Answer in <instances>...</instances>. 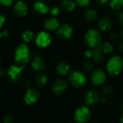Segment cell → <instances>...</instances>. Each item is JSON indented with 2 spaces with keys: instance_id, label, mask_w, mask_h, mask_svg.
I'll use <instances>...</instances> for the list:
<instances>
[{
  "instance_id": "cell-37",
  "label": "cell",
  "mask_w": 123,
  "mask_h": 123,
  "mask_svg": "<svg viewBox=\"0 0 123 123\" xmlns=\"http://www.w3.org/2000/svg\"><path fill=\"white\" fill-rule=\"evenodd\" d=\"M109 1L110 0H97V3L100 5H105L107 3H109Z\"/></svg>"
},
{
  "instance_id": "cell-23",
  "label": "cell",
  "mask_w": 123,
  "mask_h": 123,
  "mask_svg": "<svg viewBox=\"0 0 123 123\" xmlns=\"http://www.w3.org/2000/svg\"><path fill=\"white\" fill-rule=\"evenodd\" d=\"M48 76L44 74H40L36 76L35 82L38 86H43L48 83Z\"/></svg>"
},
{
  "instance_id": "cell-41",
  "label": "cell",
  "mask_w": 123,
  "mask_h": 123,
  "mask_svg": "<svg viewBox=\"0 0 123 123\" xmlns=\"http://www.w3.org/2000/svg\"><path fill=\"white\" fill-rule=\"evenodd\" d=\"M120 122L123 123V115H122V116H121V117H120Z\"/></svg>"
},
{
  "instance_id": "cell-10",
  "label": "cell",
  "mask_w": 123,
  "mask_h": 123,
  "mask_svg": "<svg viewBox=\"0 0 123 123\" xmlns=\"http://www.w3.org/2000/svg\"><path fill=\"white\" fill-rule=\"evenodd\" d=\"M101 96L100 94L94 89L89 90L84 97V101L87 106H94L100 102Z\"/></svg>"
},
{
  "instance_id": "cell-25",
  "label": "cell",
  "mask_w": 123,
  "mask_h": 123,
  "mask_svg": "<svg viewBox=\"0 0 123 123\" xmlns=\"http://www.w3.org/2000/svg\"><path fill=\"white\" fill-rule=\"evenodd\" d=\"M110 6L114 10H119L123 6V0H110Z\"/></svg>"
},
{
  "instance_id": "cell-43",
  "label": "cell",
  "mask_w": 123,
  "mask_h": 123,
  "mask_svg": "<svg viewBox=\"0 0 123 123\" xmlns=\"http://www.w3.org/2000/svg\"><path fill=\"white\" fill-rule=\"evenodd\" d=\"M1 38H2V37H1V32H0V40H1Z\"/></svg>"
},
{
  "instance_id": "cell-36",
  "label": "cell",
  "mask_w": 123,
  "mask_h": 123,
  "mask_svg": "<svg viewBox=\"0 0 123 123\" xmlns=\"http://www.w3.org/2000/svg\"><path fill=\"white\" fill-rule=\"evenodd\" d=\"M118 18L120 19V24L122 25L123 27V12H120L118 14Z\"/></svg>"
},
{
  "instance_id": "cell-28",
  "label": "cell",
  "mask_w": 123,
  "mask_h": 123,
  "mask_svg": "<svg viewBox=\"0 0 123 123\" xmlns=\"http://www.w3.org/2000/svg\"><path fill=\"white\" fill-rule=\"evenodd\" d=\"M49 12L50 13V14L53 17H57L58 16L61 12V9L60 6H53L52 7L50 8V10H49Z\"/></svg>"
},
{
  "instance_id": "cell-21",
  "label": "cell",
  "mask_w": 123,
  "mask_h": 123,
  "mask_svg": "<svg viewBox=\"0 0 123 123\" xmlns=\"http://www.w3.org/2000/svg\"><path fill=\"white\" fill-rule=\"evenodd\" d=\"M85 18L89 21H94L98 17L97 12L94 9H87L84 12Z\"/></svg>"
},
{
  "instance_id": "cell-32",
  "label": "cell",
  "mask_w": 123,
  "mask_h": 123,
  "mask_svg": "<svg viewBox=\"0 0 123 123\" xmlns=\"http://www.w3.org/2000/svg\"><path fill=\"white\" fill-rule=\"evenodd\" d=\"M5 22H6V17H5V16L3 14L0 13V29H1L3 27V26L4 25Z\"/></svg>"
},
{
  "instance_id": "cell-39",
  "label": "cell",
  "mask_w": 123,
  "mask_h": 123,
  "mask_svg": "<svg viewBox=\"0 0 123 123\" xmlns=\"http://www.w3.org/2000/svg\"><path fill=\"white\" fill-rule=\"evenodd\" d=\"M4 71L2 70V69H0V77H1V76H4Z\"/></svg>"
},
{
  "instance_id": "cell-16",
  "label": "cell",
  "mask_w": 123,
  "mask_h": 123,
  "mask_svg": "<svg viewBox=\"0 0 123 123\" xmlns=\"http://www.w3.org/2000/svg\"><path fill=\"white\" fill-rule=\"evenodd\" d=\"M60 22L55 17L48 19L44 23V27L48 31H55L60 27Z\"/></svg>"
},
{
  "instance_id": "cell-5",
  "label": "cell",
  "mask_w": 123,
  "mask_h": 123,
  "mask_svg": "<svg viewBox=\"0 0 123 123\" xmlns=\"http://www.w3.org/2000/svg\"><path fill=\"white\" fill-rule=\"evenodd\" d=\"M74 120L79 123H85L89 122L92 117L91 110L87 105L79 106L74 112Z\"/></svg>"
},
{
  "instance_id": "cell-12",
  "label": "cell",
  "mask_w": 123,
  "mask_h": 123,
  "mask_svg": "<svg viewBox=\"0 0 123 123\" xmlns=\"http://www.w3.org/2000/svg\"><path fill=\"white\" fill-rule=\"evenodd\" d=\"M57 32L60 37L66 40L71 39L74 35V30L72 27L68 24H63L60 25V27L57 30Z\"/></svg>"
},
{
  "instance_id": "cell-35",
  "label": "cell",
  "mask_w": 123,
  "mask_h": 123,
  "mask_svg": "<svg viewBox=\"0 0 123 123\" xmlns=\"http://www.w3.org/2000/svg\"><path fill=\"white\" fill-rule=\"evenodd\" d=\"M1 37H4V38H6V37H8L9 35V32L8 30H4L2 32H1Z\"/></svg>"
},
{
  "instance_id": "cell-29",
  "label": "cell",
  "mask_w": 123,
  "mask_h": 123,
  "mask_svg": "<svg viewBox=\"0 0 123 123\" xmlns=\"http://www.w3.org/2000/svg\"><path fill=\"white\" fill-rule=\"evenodd\" d=\"M75 1L77 5L84 7V6H89L92 1V0H75Z\"/></svg>"
},
{
  "instance_id": "cell-22",
  "label": "cell",
  "mask_w": 123,
  "mask_h": 123,
  "mask_svg": "<svg viewBox=\"0 0 123 123\" xmlns=\"http://www.w3.org/2000/svg\"><path fill=\"white\" fill-rule=\"evenodd\" d=\"M102 51L105 53V54H110L114 50V46L110 42H105L102 43V44L99 46Z\"/></svg>"
},
{
  "instance_id": "cell-40",
  "label": "cell",
  "mask_w": 123,
  "mask_h": 123,
  "mask_svg": "<svg viewBox=\"0 0 123 123\" xmlns=\"http://www.w3.org/2000/svg\"><path fill=\"white\" fill-rule=\"evenodd\" d=\"M120 37H121V38L123 40V29H122V30H121V32H120Z\"/></svg>"
},
{
  "instance_id": "cell-38",
  "label": "cell",
  "mask_w": 123,
  "mask_h": 123,
  "mask_svg": "<svg viewBox=\"0 0 123 123\" xmlns=\"http://www.w3.org/2000/svg\"><path fill=\"white\" fill-rule=\"evenodd\" d=\"M119 48H120V50L123 52V42H122L120 44V46H119Z\"/></svg>"
},
{
  "instance_id": "cell-20",
  "label": "cell",
  "mask_w": 123,
  "mask_h": 123,
  "mask_svg": "<svg viewBox=\"0 0 123 123\" xmlns=\"http://www.w3.org/2000/svg\"><path fill=\"white\" fill-rule=\"evenodd\" d=\"M76 5V1L73 0H63L61 2V7L67 12L74 11Z\"/></svg>"
},
{
  "instance_id": "cell-30",
  "label": "cell",
  "mask_w": 123,
  "mask_h": 123,
  "mask_svg": "<svg viewBox=\"0 0 123 123\" xmlns=\"http://www.w3.org/2000/svg\"><path fill=\"white\" fill-rule=\"evenodd\" d=\"M92 55H93V49L91 50V49H89V50H86L84 51V56L85 58L86 59H90V58H92Z\"/></svg>"
},
{
  "instance_id": "cell-9",
  "label": "cell",
  "mask_w": 123,
  "mask_h": 123,
  "mask_svg": "<svg viewBox=\"0 0 123 123\" xmlns=\"http://www.w3.org/2000/svg\"><path fill=\"white\" fill-rule=\"evenodd\" d=\"M40 98V94L38 91H37L35 89H28L25 92L24 94V102L27 105H35L39 99Z\"/></svg>"
},
{
  "instance_id": "cell-4",
  "label": "cell",
  "mask_w": 123,
  "mask_h": 123,
  "mask_svg": "<svg viewBox=\"0 0 123 123\" xmlns=\"http://www.w3.org/2000/svg\"><path fill=\"white\" fill-rule=\"evenodd\" d=\"M69 83L76 88L84 86L87 83V79L85 74L80 71H74L69 73Z\"/></svg>"
},
{
  "instance_id": "cell-17",
  "label": "cell",
  "mask_w": 123,
  "mask_h": 123,
  "mask_svg": "<svg viewBox=\"0 0 123 123\" xmlns=\"http://www.w3.org/2000/svg\"><path fill=\"white\" fill-rule=\"evenodd\" d=\"M98 27L100 31L107 32L111 30L112 27V22L109 17H103L98 22Z\"/></svg>"
},
{
  "instance_id": "cell-2",
  "label": "cell",
  "mask_w": 123,
  "mask_h": 123,
  "mask_svg": "<svg viewBox=\"0 0 123 123\" xmlns=\"http://www.w3.org/2000/svg\"><path fill=\"white\" fill-rule=\"evenodd\" d=\"M84 41L86 45L90 48L99 47L102 44V37L99 30L91 28L88 30L84 35Z\"/></svg>"
},
{
  "instance_id": "cell-18",
  "label": "cell",
  "mask_w": 123,
  "mask_h": 123,
  "mask_svg": "<svg viewBox=\"0 0 123 123\" xmlns=\"http://www.w3.org/2000/svg\"><path fill=\"white\" fill-rule=\"evenodd\" d=\"M56 71L60 76H64L68 75L71 72V67L67 63L61 62L56 66Z\"/></svg>"
},
{
  "instance_id": "cell-26",
  "label": "cell",
  "mask_w": 123,
  "mask_h": 123,
  "mask_svg": "<svg viewBox=\"0 0 123 123\" xmlns=\"http://www.w3.org/2000/svg\"><path fill=\"white\" fill-rule=\"evenodd\" d=\"M82 67H83V69H84L85 71L92 72V71L94 70V63H93L91 61H89V60H86V61L83 63Z\"/></svg>"
},
{
  "instance_id": "cell-24",
  "label": "cell",
  "mask_w": 123,
  "mask_h": 123,
  "mask_svg": "<svg viewBox=\"0 0 123 123\" xmlns=\"http://www.w3.org/2000/svg\"><path fill=\"white\" fill-rule=\"evenodd\" d=\"M22 39L25 43H30L34 39V33L29 30H25L22 33Z\"/></svg>"
},
{
  "instance_id": "cell-27",
  "label": "cell",
  "mask_w": 123,
  "mask_h": 123,
  "mask_svg": "<svg viewBox=\"0 0 123 123\" xmlns=\"http://www.w3.org/2000/svg\"><path fill=\"white\" fill-rule=\"evenodd\" d=\"M113 92H114V88H113V86H112L110 85L105 86L102 90V94L104 97L110 96L113 94Z\"/></svg>"
},
{
  "instance_id": "cell-42",
  "label": "cell",
  "mask_w": 123,
  "mask_h": 123,
  "mask_svg": "<svg viewBox=\"0 0 123 123\" xmlns=\"http://www.w3.org/2000/svg\"><path fill=\"white\" fill-rule=\"evenodd\" d=\"M121 110H122V112H123V105L121 106Z\"/></svg>"
},
{
  "instance_id": "cell-44",
  "label": "cell",
  "mask_w": 123,
  "mask_h": 123,
  "mask_svg": "<svg viewBox=\"0 0 123 123\" xmlns=\"http://www.w3.org/2000/svg\"><path fill=\"white\" fill-rule=\"evenodd\" d=\"M0 61H1V57H0Z\"/></svg>"
},
{
  "instance_id": "cell-3",
  "label": "cell",
  "mask_w": 123,
  "mask_h": 123,
  "mask_svg": "<svg viewBox=\"0 0 123 123\" xmlns=\"http://www.w3.org/2000/svg\"><path fill=\"white\" fill-rule=\"evenodd\" d=\"M106 70L107 73L112 76L119 75L123 70V58L119 55L111 57L107 63Z\"/></svg>"
},
{
  "instance_id": "cell-6",
  "label": "cell",
  "mask_w": 123,
  "mask_h": 123,
  "mask_svg": "<svg viewBox=\"0 0 123 123\" xmlns=\"http://www.w3.org/2000/svg\"><path fill=\"white\" fill-rule=\"evenodd\" d=\"M25 70L24 66L20 65H12L7 70V75L10 80L13 82L19 81L22 76L23 71Z\"/></svg>"
},
{
  "instance_id": "cell-8",
  "label": "cell",
  "mask_w": 123,
  "mask_h": 123,
  "mask_svg": "<svg viewBox=\"0 0 123 123\" xmlns=\"http://www.w3.org/2000/svg\"><path fill=\"white\" fill-rule=\"evenodd\" d=\"M107 81L106 73L100 68L94 69L91 74V81L93 85L100 86Z\"/></svg>"
},
{
  "instance_id": "cell-33",
  "label": "cell",
  "mask_w": 123,
  "mask_h": 123,
  "mask_svg": "<svg viewBox=\"0 0 123 123\" xmlns=\"http://www.w3.org/2000/svg\"><path fill=\"white\" fill-rule=\"evenodd\" d=\"M110 38H111V40H112V41L116 42V41H117V40H119V35H118L117 32H113L110 35Z\"/></svg>"
},
{
  "instance_id": "cell-31",
  "label": "cell",
  "mask_w": 123,
  "mask_h": 123,
  "mask_svg": "<svg viewBox=\"0 0 123 123\" xmlns=\"http://www.w3.org/2000/svg\"><path fill=\"white\" fill-rule=\"evenodd\" d=\"M15 0H0V4L4 6H9L14 4Z\"/></svg>"
},
{
  "instance_id": "cell-7",
  "label": "cell",
  "mask_w": 123,
  "mask_h": 123,
  "mask_svg": "<svg viewBox=\"0 0 123 123\" xmlns=\"http://www.w3.org/2000/svg\"><path fill=\"white\" fill-rule=\"evenodd\" d=\"M35 44L39 48H47L52 43L51 35L45 31H41L37 33L35 39Z\"/></svg>"
},
{
  "instance_id": "cell-19",
  "label": "cell",
  "mask_w": 123,
  "mask_h": 123,
  "mask_svg": "<svg viewBox=\"0 0 123 123\" xmlns=\"http://www.w3.org/2000/svg\"><path fill=\"white\" fill-rule=\"evenodd\" d=\"M105 53L102 51L100 47L93 48V55L92 59L97 63H102L105 60Z\"/></svg>"
},
{
  "instance_id": "cell-15",
  "label": "cell",
  "mask_w": 123,
  "mask_h": 123,
  "mask_svg": "<svg viewBox=\"0 0 123 123\" xmlns=\"http://www.w3.org/2000/svg\"><path fill=\"white\" fill-rule=\"evenodd\" d=\"M33 8H34V10L37 13L40 14H43V15L48 14L50 10L49 6L45 2L40 1V0H37L34 3Z\"/></svg>"
},
{
  "instance_id": "cell-13",
  "label": "cell",
  "mask_w": 123,
  "mask_h": 123,
  "mask_svg": "<svg viewBox=\"0 0 123 123\" xmlns=\"http://www.w3.org/2000/svg\"><path fill=\"white\" fill-rule=\"evenodd\" d=\"M14 12L15 14L19 17H24L28 12V6L23 0L17 1L14 6Z\"/></svg>"
},
{
  "instance_id": "cell-1",
  "label": "cell",
  "mask_w": 123,
  "mask_h": 123,
  "mask_svg": "<svg viewBox=\"0 0 123 123\" xmlns=\"http://www.w3.org/2000/svg\"><path fill=\"white\" fill-rule=\"evenodd\" d=\"M14 61L17 64L24 66L31 61V52L27 44L22 43L17 47L14 52Z\"/></svg>"
},
{
  "instance_id": "cell-11",
  "label": "cell",
  "mask_w": 123,
  "mask_h": 123,
  "mask_svg": "<svg viewBox=\"0 0 123 123\" xmlns=\"http://www.w3.org/2000/svg\"><path fill=\"white\" fill-rule=\"evenodd\" d=\"M68 86V83L65 80L62 79H58L53 83L52 90L55 95H61L67 90Z\"/></svg>"
},
{
  "instance_id": "cell-34",
  "label": "cell",
  "mask_w": 123,
  "mask_h": 123,
  "mask_svg": "<svg viewBox=\"0 0 123 123\" xmlns=\"http://www.w3.org/2000/svg\"><path fill=\"white\" fill-rule=\"evenodd\" d=\"M4 122L5 123H12L13 122V117L10 115H8L4 117Z\"/></svg>"
},
{
  "instance_id": "cell-14",
  "label": "cell",
  "mask_w": 123,
  "mask_h": 123,
  "mask_svg": "<svg viewBox=\"0 0 123 123\" xmlns=\"http://www.w3.org/2000/svg\"><path fill=\"white\" fill-rule=\"evenodd\" d=\"M31 67L33 70L36 71H43L45 67V62L42 58L41 55H36L31 61Z\"/></svg>"
}]
</instances>
